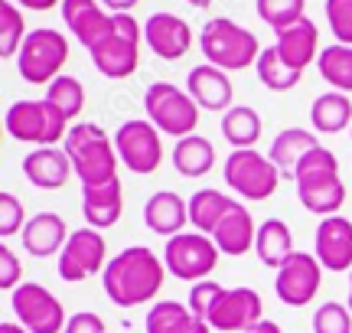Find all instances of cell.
I'll use <instances>...</instances> for the list:
<instances>
[{
  "instance_id": "2e32d148",
  "label": "cell",
  "mask_w": 352,
  "mask_h": 333,
  "mask_svg": "<svg viewBox=\"0 0 352 333\" xmlns=\"http://www.w3.org/2000/svg\"><path fill=\"white\" fill-rule=\"evenodd\" d=\"M144 43H147V50L157 59L176 63V59H183L192 50V30H189V23L183 17L160 10L147 17V23H144Z\"/></svg>"
},
{
  "instance_id": "f6af8a7d",
  "label": "cell",
  "mask_w": 352,
  "mask_h": 333,
  "mask_svg": "<svg viewBox=\"0 0 352 333\" xmlns=\"http://www.w3.org/2000/svg\"><path fill=\"white\" fill-rule=\"evenodd\" d=\"M248 333H284V330H280V327H277L274 321H261L258 327H252Z\"/></svg>"
},
{
  "instance_id": "d6986e66",
  "label": "cell",
  "mask_w": 352,
  "mask_h": 333,
  "mask_svg": "<svg viewBox=\"0 0 352 333\" xmlns=\"http://www.w3.org/2000/svg\"><path fill=\"white\" fill-rule=\"evenodd\" d=\"M63 20L69 26V33L91 52L101 43V36L108 33L111 13L104 10L101 0H63Z\"/></svg>"
},
{
  "instance_id": "8fae6325",
  "label": "cell",
  "mask_w": 352,
  "mask_h": 333,
  "mask_svg": "<svg viewBox=\"0 0 352 333\" xmlns=\"http://www.w3.org/2000/svg\"><path fill=\"white\" fill-rule=\"evenodd\" d=\"M219 245L212 242V235L202 232H179L173 239H166L164 265L166 271L179 278V281H209V275L219 268Z\"/></svg>"
},
{
  "instance_id": "e575fe53",
  "label": "cell",
  "mask_w": 352,
  "mask_h": 333,
  "mask_svg": "<svg viewBox=\"0 0 352 333\" xmlns=\"http://www.w3.org/2000/svg\"><path fill=\"white\" fill-rule=\"evenodd\" d=\"M26 23L23 13L13 0H0V59H10V56H20L26 43Z\"/></svg>"
},
{
  "instance_id": "ee69618b",
  "label": "cell",
  "mask_w": 352,
  "mask_h": 333,
  "mask_svg": "<svg viewBox=\"0 0 352 333\" xmlns=\"http://www.w3.org/2000/svg\"><path fill=\"white\" fill-rule=\"evenodd\" d=\"M101 3H104V10H111V13H131L140 0H101Z\"/></svg>"
},
{
  "instance_id": "c3c4849f",
  "label": "cell",
  "mask_w": 352,
  "mask_h": 333,
  "mask_svg": "<svg viewBox=\"0 0 352 333\" xmlns=\"http://www.w3.org/2000/svg\"><path fill=\"white\" fill-rule=\"evenodd\" d=\"M349 308H352V271H349Z\"/></svg>"
},
{
  "instance_id": "7c38bea8",
  "label": "cell",
  "mask_w": 352,
  "mask_h": 333,
  "mask_svg": "<svg viewBox=\"0 0 352 333\" xmlns=\"http://www.w3.org/2000/svg\"><path fill=\"white\" fill-rule=\"evenodd\" d=\"M114 147H118V157L121 164L131 170V173H157L160 164H164V141H160V131L153 128L147 118H131L121 128L114 131Z\"/></svg>"
},
{
  "instance_id": "f35d334b",
  "label": "cell",
  "mask_w": 352,
  "mask_h": 333,
  "mask_svg": "<svg viewBox=\"0 0 352 333\" xmlns=\"http://www.w3.org/2000/svg\"><path fill=\"white\" fill-rule=\"evenodd\" d=\"M323 10H327V23L336 43L352 46V0H327Z\"/></svg>"
},
{
  "instance_id": "8d00e7d4",
  "label": "cell",
  "mask_w": 352,
  "mask_h": 333,
  "mask_svg": "<svg viewBox=\"0 0 352 333\" xmlns=\"http://www.w3.org/2000/svg\"><path fill=\"white\" fill-rule=\"evenodd\" d=\"M258 7V17H261V23H267L271 30H287L294 26L297 20L307 17V0H258L254 3Z\"/></svg>"
},
{
  "instance_id": "5bb4252c",
  "label": "cell",
  "mask_w": 352,
  "mask_h": 333,
  "mask_svg": "<svg viewBox=\"0 0 352 333\" xmlns=\"http://www.w3.org/2000/svg\"><path fill=\"white\" fill-rule=\"evenodd\" d=\"M108 242H104V235L98 229H78L69 235V242L65 248L59 252V278L69 284H78L91 278V275H98V271L108 268Z\"/></svg>"
},
{
  "instance_id": "484cf974",
  "label": "cell",
  "mask_w": 352,
  "mask_h": 333,
  "mask_svg": "<svg viewBox=\"0 0 352 333\" xmlns=\"http://www.w3.org/2000/svg\"><path fill=\"white\" fill-rule=\"evenodd\" d=\"M147 333H212V327L196 317L189 304L179 301H157L147 310V321H144Z\"/></svg>"
},
{
  "instance_id": "d6a6232c",
  "label": "cell",
  "mask_w": 352,
  "mask_h": 333,
  "mask_svg": "<svg viewBox=\"0 0 352 333\" xmlns=\"http://www.w3.org/2000/svg\"><path fill=\"white\" fill-rule=\"evenodd\" d=\"M316 69L333 85V92L352 95V46H342V43L323 46L320 59H316Z\"/></svg>"
},
{
  "instance_id": "681fc988",
  "label": "cell",
  "mask_w": 352,
  "mask_h": 333,
  "mask_svg": "<svg viewBox=\"0 0 352 333\" xmlns=\"http://www.w3.org/2000/svg\"><path fill=\"white\" fill-rule=\"evenodd\" d=\"M349 138H352V128H349Z\"/></svg>"
},
{
  "instance_id": "1f68e13d",
  "label": "cell",
  "mask_w": 352,
  "mask_h": 333,
  "mask_svg": "<svg viewBox=\"0 0 352 333\" xmlns=\"http://www.w3.org/2000/svg\"><path fill=\"white\" fill-rule=\"evenodd\" d=\"M235 203L239 200H232V196H226V193H219V190L192 193V200H189V222H192V229L202 232V235H212L215 226L222 222V216Z\"/></svg>"
},
{
  "instance_id": "7dc6e473",
  "label": "cell",
  "mask_w": 352,
  "mask_h": 333,
  "mask_svg": "<svg viewBox=\"0 0 352 333\" xmlns=\"http://www.w3.org/2000/svg\"><path fill=\"white\" fill-rule=\"evenodd\" d=\"M189 7H199V10H206V7H212V0H186Z\"/></svg>"
},
{
  "instance_id": "b9f144b4",
  "label": "cell",
  "mask_w": 352,
  "mask_h": 333,
  "mask_svg": "<svg viewBox=\"0 0 352 333\" xmlns=\"http://www.w3.org/2000/svg\"><path fill=\"white\" fill-rule=\"evenodd\" d=\"M63 333H108V330H104V321H101L98 314L82 310V314H72V317H69Z\"/></svg>"
},
{
  "instance_id": "f1b7e54d",
  "label": "cell",
  "mask_w": 352,
  "mask_h": 333,
  "mask_svg": "<svg viewBox=\"0 0 352 333\" xmlns=\"http://www.w3.org/2000/svg\"><path fill=\"white\" fill-rule=\"evenodd\" d=\"M314 147H320V141H316V131L284 128L274 141H271V154H267V157L277 164V170H280V173H290V177H294L297 164H300V160L310 154Z\"/></svg>"
},
{
  "instance_id": "60d3db41",
  "label": "cell",
  "mask_w": 352,
  "mask_h": 333,
  "mask_svg": "<svg viewBox=\"0 0 352 333\" xmlns=\"http://www.w3.org/2000/svg\"><path fill=\"white\" fill-rule=\"evenodd\" d=\"M20 278H23V265H20L16 252H13L7 242H0V288L13 294V291L23 284Z\"/></svg>"
},
{
  "instance_id": "ac0fdd59",
  "label": "cell",
  "mask_w": 352,
  "mask_h": 333,
  "mask_svg": "<svg viewBox=\"0 0 352 333\" xmlns=\"http://www.w3.org/2000/svg\"><path fill=\"white\" fill-rule=\"evenodd\" d=\"M186 92L192 95V102L199 105L202 111H215V115L219 111L226 115L228 108H232V98H235V85H232L228 72H222V69H215L209 63L189 69Z\"/></svg>"
},
{
  "instance_id": "44dd1931",
  "label": "cell",
  "mask_w": 352,
  "mask_h": 333,
  "mask_svg": "<svg viewBox=\"0 0 352 333\" xmlns=\"http://www.w3.org/2000/svg\"><path fill=\"white\" fill-rule=\"evenodd\" d=\"M124 213V190L121 180L98 183V186H82V216L91 229H111Z\"/></svg>"
},
{
  "instance_id": "836d02e7",
  "label": "cell",
  "mask_w": 352,
  "mask_h": 333,
  "mask_svg": "<svg viewBox=\"0 0 352 333\" xmlns=\"http://www.w3.org/2000/svg\"><path fill=\"white\" fill-rule=\"evenodd\" d=\"M254 69H258V78H261V85H264V89H271V92H290V89H294V85H297V82L303 78V72L290 69V65L280 59V52H277L274 46L261 50V56H258Z\"/></svg>"
},
{
  "instance_id": "ab89813d",
  "label": "cell",
  "mask_w": 352,
  "mask_h": 333,
  "mask_svg": "<svg viewBox=\"0 0 352 333\" xmlns=\"http://www.w3.org/2000/svg\"><path fill=\"white\" fill-rule=\"evenodd\" d=\"M30 222L23 213V203H20V196H13V193H0V235L3 239H10V235H20L23 226Z\"/></svg>"
},
{
  "instance_id": "cb8c5ba5",
  "label": "cell",
  "mask_w": 352,
  "mask_h": 333,
  "mask_svg": "<svg viewBox=\"0 0 352 333\" xmlns=\"http://www.w3.org/2000/svg\"><path fill=\"white\" fill-rule=\"evenodd\" d=\"M254 239H258L254 216H252V209H248V206H241V203L232 206L226 216H222V222L215 226V232H212V242L219 245V252H222V255H232V258L252 252Z\"/></svg>"
},
{
  "instance_id": "d4e9b609",
  "label": "cell",
  "mask_w": 352,
  "mask_h": 333,
  "mask_svg": "<svg viewBox=\"0 0 352 333\" xmlns=\"http://www.w3.org/2000/svg\"><path fill=\"white\" fill-rule=\"evenodd\" d=\"M144 222H147L151 232L164 235V239H173L189 222V200H183L173 190L153 193L151 200L144 203Z\"/></svg>"
},
{
  "instance_id": "f546056e",
  "label": "cell",
  "mask_w": 352,
  "mask_h": 333,
  "mask_svg": "<svg viewBox=\"0 0 352 333\" xmlns=\"http://www.w3.org/2000/svg\"><path fill=\"white\" fill-rule=\"evenodd\" d=\"M254 252L267 268H280L290 255H294V235L284 219H264L258 226V239H254Z\"/></svg>"
},
{
  "instance_id": "6da1fadb",
  "label": "cell",
  "mask_w": 352,
  "mask_h": 333,
  "mask_svg": "<svg viewBox=\"0 0 352 333\" xmlns=\"http://www.w3.org/2000/svg\"><path fill=\"white\" fill-rule=\"evenodd\" d=\"M166 265L147 245H131L121 248L118 255L108 261V268L101 271V284L104 294L118 308H140L157 297V291L164 288Z\"/></svg>"
},
{
  "instance_id": "83f0119b",
  "label": "cell",
  "mask_w": 352,
  "mask_h": 333,
  "mask_svg": "<svg viewBox=\"0 0 352 333\" xmlns=\"http://www.w3.org/2000/svg\"><path fill=\"white\" fill-rule=\"evenodd\" d=\"M170 157H173L176 173H179V177H189V180L206 177V173L215 166V147H212V141L202 138V134L179 138Z\"/></svg>"
},
{
  "instance_id": "7bdbcfd3",
  "label": "cell",
  "mask_w": 352,
  "mask_h": 333,
  "mask_svg": "<svg viewBox=\"0 0 352 333\" xmlns=\"http://www.w3.org/2000/svg\"><path fill=\"white\" fill-rule=\"evenodd\" d=\"M13 3H16V7H23V10H56V7H59V3H63V0H13Z\"/></svg>"
},
{
  "instance_id": "74e56055",
  "label": "cell",
  "mask_w": 352,
  "mask_h": 333,
  "mask_svg": "<svg viewBox=\"0 0 352 333\" xmlns=\"http://www.w3.org/2000/svg\"><path fill=\"white\" fill-rule=\"evenodd\" d=\"M314 333H352V310L340 301H327L314 310Z\"/></svg>"
},
{
  "instance_id": "4dcf8cb0",
  "label": "cell",
  "mask_w": 352,
  "mask_h": 333,
  "mask_svg": "<svg viewBox=\"0 0 352 333\" xmlns=\"http://www.w3.org/2000/svg\"><path fill=\"white\" fill-rule=\"evenodd\" d=\"M261 115L252 105H232L222 115V138L235 151H254V144L261 141Z\"/></svg>"
},
{
  "instance_id": "9a60e30c",
  "label": "cell",
  "mask_w": 352,
  "mask_h": 333,
  "mask_svg": "<svg viewBox=\"0 0 352 333\" xmlns=\"http://www.w3.org/2000/svg\"><path fill=\"white\" fill-rule=\"evenodd\" d=\"M320 281H323V265L316 261V255L294 252V255L277 268L274 294H277V301L287 304V308H307L316 297V291H320Z\"/></svg>"
},
{
  "instance_id": "603a6c76",
  "label": "cell",
  "mask_w": 352,
  "mask_h": 333,
  "mask_svg": "<svg viewBox=\"0 0 352 333\" xmlns=\"http://www.w3.org/2000/svg\"><path fill=\"white\" fill-rule=\"evenodd\" d=\"M72 173V160L59 147H36L33 154L23 157V177L36 190H63Z\"/></svg>"
},
{
  "instance_id": "ba28073f",
  "label": "cell",
  "mask_w": 352,
  "mask_h": 333,
  "mask_svg": "<svg viewBox=\"0 0 352 333\" xmlns=\"http://www.w3.org/2000/svg\"><path fill=\"white\" fill-rule=\"evenodd\" d=\"M3 128L13 141L36 144V147H56L69 138V118L52 102H13L3 115Z\"/></svg>"
},
{
  "instance_id": "7a4b0ae2",
  "label": "cell",
  "mask_w": 352,
  "mask_h": 333,
  "mask_svg": "<svg viewBox=\"0 0 352 333\" xmlns=\"http://www.w3.org/2000/svg\"><path fill=\"white\" fill-rule=\"evenodd\" d=\"M189 308L219 333H248L264 321L261 294L254 288H222L215 281H199L189 288Z\"/></svg>"
},
{
  "instance_id": "4fadbf2b",
  "label": "cell",
  "mask_w": 352,
  "mask_h": 333,
  "mask_svg": "<svg viewBox=\"0 0 352 333\" xmlns=\"http://www.w3.org/2000/svg\"><path fill=\"white\" fill-rule=\"evenodd\" d=\"M10 308L16 314V323H23L30 333H63L69 323L63 301L36 281L20 284L10 294Z\"/></svg>"
},
{
  "instance_id": "9c48e42d",
  "label": "cell",
  "mask_w": 352,
  "mask_h": 333,
  "mask_svg": "<svg viewBox=\"0 0 352 333\" xmlns=\"http://www.w3.org/2000/svg\"><path fill=\"white\" fill-rule=\"evenodd\" d=\"M65 63H69V39L52 26H39L26 36L23 50L16 56V72L30 85H52L63 76Z\"/></svg>"
},
{
  "instance_id": "d590c367",
  "label": "cell",
  "mask_w": 352,
  "mask_h": 333,
  "mask_svg": "<svg viewBox=\"0 0 352 333\" xmlns=\"http://www.w3.org/2000/svg\"><path fill=\"white\" fill-rule=\"evenodd\" d=\"M46 102H52L72 121V118H78L82 108H85V85H82L76 76H59L52 85H46Z\"/></svg>"
},
{
  "instance_id": "e0dca14e",
  "label": "cell",
  "mask_w": 352,
  "mask_h": 333,
  "mask_svg": "<svg viewBox=\"0 0 352 333\" xmlns=\"http://www.w3.org/2000/svg\"><path fill=\"white\" fill-rule=\"evenodd\" d=\"M314 255L327 271H352V222L346 216L320 219L314 235Z\"/></svg>"
},
{
  "instance_id": "52a82bcc",
  "label": "cell",
  "mask_w": 352,
  "mask_h": 333,
  "mask_svg": "<svg viewBox=\"0 0 352 333\" xmlns=\"http://www.w3.org/2000/svg\"><path fill=\"white\" fill-rule=\"evenodd\" d=\"M144 111L147 121L160 134L170 138H189L199 128V105L192 102V95L186 89H179L173 82H153L151 89L144 92Z\"/></svg>"
},
{
  "instance_id": "f907efd6",
  "label": "cell",
  "mask_w": 352,
  "mask_h": 333,
  "mask_svg": "<svg viewBox=\"0 0 352 333\" xmlns=\"http://www.w3.org/2000/svg\"><path fill=\"white\" fill-rule=\"evenodd\" d=\"M349 310H352V308H349Z\"/></svg>"
},
{
  "instance_id": "8992f818",
  "label": "cell",
  "mask_w": 352,
  "mask_h": 333,
  "mask_svg": "<svg viewBox=\"0 0 352 333\" xmlns=\"http://www.w3.org/2000/svg\"><path fill=\"white\" fill-rule=\"evenodd\" d=\"M88 56L104 78H131L140 65V23L131 13H111L108 33Z\"/></svg>"
},
{
  "instance_id": "5b68a950",
  "label": "cell",
  "mask_w": 352,
  "mask_h": 333,
  "mask_svg": "<svg viewBox=\"0 0 352 333\" xmlns=\"http://www.w3.org/2000/svg\"><path fill=\"white\" fill-rule=\"evenodd\" d=\"M199 50L206 63L222 69V72H241L248 65L258 63L261 56V43L252 30L235 23L232 17H212L209 23L199 30Z\"/></svg>"
},
{
  "instance_id": "30bf717a",
  "label": "cell",
  "mask_w": 352,
  "mask_h": 333,
  "mask_svg": "<svg viewBox=\"0 0 352 333\" xmlns=\"http://www.w3.org/2000/svg\"><path fill=\"white\" fill-rule=\"evenodd\" d=\"M228 190H235L241 200L248 203H264L277 193L280 183V170L271 157H264L261 151H232L222 166Z\"/></svg>"
},
{
  "instance_id": "bcb514c9",
  "label": "cell",
  "mask_w": 352,
  "mask_h": 333,
  "mask_svg": "<svg viewBox=\"0 0 352 333\" xmlns=\"http://www.w3.org/2000/svg\"><path fill=\"white\" fill-rule=\"evenodd\" d=\"M0 333H30V330H26L23 323H10V321H3V323H0Z\"/></svg>"
},
{
  "instance_id": "ffe728a7",
  "label": "cell",
  "mask_w": 352,
  "mask_h": 333,
  "mask_svg": "<svg viewBox=\"0 0 352 333\" xmlns=\"http://www.w3.org/2000/svg\"><path fill=\"white\" fill-rule=\"evenodd\" d=\"M274 50L280 52V59H284L290 69L303 72L310 63L320 59V30H316V23L310 17H303V20H297V23L287 26V30H277Z\"/></svg>"
},
{
  "instance_id": "4316f807",
  "label": "cell",
  "mask_w": 352,
  "mask_h": 333,
  "mask_svg": "<svg viewBox=\"0 0 352 333\" xmlns=\"http://www.w3.org/2000/svg\"><path fill=\"white\" fill-rule=\"evenodd\" d=\"M310 125L316 134H340L352 128V102L346 92H323L310 105Z\"/></svg>"
},
{
  "instance_id": "277c9868",
  "label": "cell",
  "mask_w": 352,
  "mask_h": 333,
  "mask_svg": "<svg viewBox=\"0 0 352 333\" xmlns=\"http://www.w3.org/2000/svg\"><path fill=\"white\" fill-rule=\"evenodd\" d=\"M63 151L72 160L76 177L82 186H98V183H111L118 180V147L108 138V131L95 125V121H82L69 128V138L63 141Z\"/></svg>"
},
{
  "instance_id": "7402d4cb",
  "label": "cell",
  "mask_w": 352,
  "mask_h": 333,
  "mask_svg": "<svg viewBox=\"0 0 352 333\" xmlns=\"http://www.w3.org/2000/svg\"><path fill=\"white\" fill-rule=\"evenodd\" d=\"M72 232L65 229V219L59 213H36L30 216V222L23 226L20 239H23V248L33 258H52L59 255L69 242Z\"/></svg>"
},
{
  "instance_id": "3957f363",
  "label": "cell",
  "mask_w": 352,
  "mask_h": 333,
  "mask_svg": "<svg viewBox=\"0 0 352 333\" xmlns=\"http://www.w3.org/2000/svg\"><path fill=\"white\" fill-rule=\"evenodd\" d=\"M294 183H297V196H300L303 209H310L320 219L340 216L342 203H346V183L340 180V160L333 151H327L323 144L314 147L297 164Z\"/></svg>"
}]
</instances>
